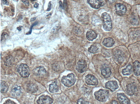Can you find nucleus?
Here are the masks:
<instances>
[{
	"label": "nucleus",
	"instance_id": "obj_1",
	"mask_svg": "<svg viewBox=\"0 0 140 104\" xmlns=\"http://www.w3.org/2000/svg\"><path fill=\"white\" fill-rule=\"evenodd\" d=\"M103 28L106 31H110L112 29L111 18L107 13H104L101 15Z\"/></svg>",
	"mask_w": 140,
	"mask_h": 104
},
{
	"label": "nucleus",
	"instance_id": "obj_2",
	"mask_svg": "<svg viewBox=\"0 0 140 104\" xmlns=\"http://www.w3.org/2000/svg\"><path fill=\"white\" fill-rule=\"evenodd\" d=\"M76 79L74 74H69L67 76H63L61 79L63 84L66 87H69L75 84Z\"/></svg>",
	"mask_w": 140,
	"mask_h": 104
},
{
	"label": "nucleus",
	"instance_id": "obj_3",
	"mask_svg": "<svg viewBox=\"0 0 140 104\" xmlns=\"http://www.w3.org/2000/svg\"><path fill=\"white\" fill-rule=\"evenodd\" d=\"M94 95L95 98L98 101L102 102H105L108 99L109 92L108 90L101 89L95 92Z\"/></svg>",
	"mask_w": 140,
	"mask_h": 104
},
{
	"label": "nucleus",
	"instance_id": "obj_4",
	"mask_svg": "<svg viewBox=\"0 0 140 104\" xmlns=\"http://www.w3.org/2000/svg\"><path fill=\"white\" fill-rule=\"evenodd\" d=\"M17 70L21 77H27L30 75V70L26 64L22 63L18 65Z\"/></svg>",
	"mask_w": 140,
	"mask_h": 104
},
{
	"label": "nucleus",
	"instance_id": "obj_5",
	"mask_svg": "<svg viewBox=\"0 0 140 104\" xmlns=\"http://www.w3.org/2000/svg\"><path fill=\"white\" fill-rule=\"evenodd\" d=\"M87 3L92 8L98 9L105 5L103 0H87Z\"/></svg>",
	"mask_w": 140,
	"mask_h": 104
},
{
	"label": "nucleus",
	"instance_id": "obj_6",
	"mask_svg": "<svg viewBox=\"0 0 140 104\" xmlns=\"http://www.w3.org/2000/svg\"><path fill=\"white\" fill-rule=\"evenodd\" d=\"M86 68H87V63L83 59H81L80 60L78 61L76 67V69L78 72L80 73H83L84 72L86 71Z\"/></svg>",
	"mask_w": 140,
	"mask_h": 104
},
{
	"label": "nucleus",
	"instance_id": "obj_7",
	"mask_svg": "<svg viewBox=\"0 0 140 104\" xmlns=\"http://www.w3.org/2000/svg\"><path fill=\"white\" fill-rule=\"evenodd\" d=\"M115 7L116 9V12L118 15H123L126 12V8L125 5L122 4H116L115 5Z\"/></svg>",
	"mask_w": 140,
	"mask_h": 104
},
{
	"label": "nucleus",
	"instance_id": "obj_8",
	"mask_svg": "<svg viewBox=\"0 0 140 104\" xmlns=\"http://www.w3.org/2000/svg\"><path fill=\"white\" fill-rule=\"evenodd\" d=\"M53 102V99L52 98L48 95H41L39 97L37 102L38 104H51Z\"/></svg>",
	"mask_w": 140,
	"mask_h": 104
},
{
	"label": "nucleus",
	"instance_id": "obj_9",
	"mask_svg": "<svg viewBox=\"0 0 140 104\" xmlns=\"http://www.w3.org/2000/svg\"><path fill=\"white\" fill-rule=\"evenodd\" d=\"M85 82L88 85L95 86L98 84V80L94 76L88 74L85 77Z\"/></svg>",
	"mask_w": 140,
	"mask_h": 104
},
{
	"label": "nucleus",
	"instance_id": "obj_10",
	"mask_svg": "<svg viewBox=\"0 0 140 104\" xmlns=\"http://www.w3.org/2000/svg\"><path fill=\"white\" fill-rule=\"evenodd\" d=\"M106 87L109 89L112 92H114L119 87L116 81H109L106 83Z\"/></svg>",
	"mask_w": 140,
	"mask_h": 104
},
{
	"label": "nucleus",
	"instance_id": "obj_11",
	"mask_svg": "<svg viewBox=\"0 0 140 104\" xmlns=\"http://www.w3.org/2000/svg\"><path fill=\"white\" fill-rule=\"evenodd\" d=\"M101 72L102 75L106 78L109 77L111 74L110 68L106 65H103L101 68Z\"/></svg>",
	"mask_w": 140,
	"mask_h": 104
},
{
	"label": "nucleus",
	"instance_id": "obj_12",
	"mask_svg": "<svg viewBox=\"0 0 140 104\" xmlns=\"http://www.w3.org/2000/svg\"><path fill=\"white\" fill-rule=\"evenodd\" d=\"M117 98L118 100H119V102L121 104H131L129 99L123 93H118Z\"/></svg>",
	"mask_w": 140,
	"mask_h": 104
},
{
	"label": "nucleus",
	"instance_id": "obj_13",
	"mask_svg": "<svg viewBox=\"0 0 140 104\" xmlns=\"http://www.w3.org/2000/svg\"><path fill=\"white\" fill-rule=\"evenodd\" d=\"M47 71L45 70V68L42 66L38 67L34 70L33 73L35 75L37 76H43L46 74Z\"/></svg>",
	"mask_w": 140,
	"mask_h": 104
},
{
	"label": "nucleus",
	"instance_id": "obj_14",
	"mask_svg": "<svg viewBox=\"0 0 140 104\" xmlns=\"http://www.w3.org/2000/svg\"><path fill=\"white\" fill-rule=\"evenodd\" d=\"M136 90H137L136 86L133 83H130L127 86V93L130 96H132L134 95L135 93Z\"/></svg>",
	"mask_w": 140,
	"mask_h": 104
},
{
	"label": "nucleus",
	"instance_id": "obj_15",
	"mask_svg": "<svg viewBox=\"0 0 140 104\" xmlns=\"http://www.w3.org/2000/svg\"><path fill=\"white\" fill-rule=\"evenodd\" d=\"M97 36L98 35L96 32L92 30L88 31L86 33V38L88 40L90 41H93L95 39L97 38Z\"/></svg>",
	"mask_w": 140,
	"mask_h": 104
},
{
	"label": "nucleus",
	"instance_id": "obj_16",
	"mask_svg": "<svg viewBox=\"0 0 140 104\" xmlns=\"http://www.w3.org/2000/svg\"><path fill=\"white\" fill-rule=\"evenodd\" d=\"M103 44L105 47H110L114 45L115 41L113 39L111 38H105L103 41Z\"/></svg>",
	"mask_w": 140,
	"mask_h": 104
},
{
	"label": "nucleus",
	"instance_id": "obj_17",
	"mask_svg": "<svg viewBox=\"0 0 140 104\" xmlns=\"http://www.w3.org/2000/svg\"><path fill=\"white\" fill-rule=\"evenodd\" d=\"M133 71L135 75H140V62L138 61H135L133 63Z\"/></svg>",
	"mask_w": 140,
	"mask_h": 104
},
{
	"label": "nucleus",
	"instance_id": "obj_18",
	"mask_svg": "<svg viewBox=\"0 0 140 104\" xmlns=\"http://www.w3.org/2000/svg\"><path fill=\"white\" fill-rule=\"evenodd\" d=\"M21 88L19 86H15L13 87L11 91L12 96L14 97L18 96L21 93Z\"/></svg>",
	"mask_w": 140,
	"mask_h": 104
},
{
	"label": "nucleus",
	"instance_id": "obj_19",
	"mask_svg": "<svg viewBox=\"0 0 140 104\" xmlns=\"http://www.w3.org/2000/svg\"><path fill=\"white\" fill-rule=\"evenodd\" d=\"M27 89L28 91L31 93L36 92L38 90V87L37 85L34 83H29L27 85Z\"/></svg>",
	"mask_w": 140,
	"mask_h": 104
},
{
	"label": "nucleus",
	"instance_id": "obj_20",
	"mask_svg": "<svg viewBox=\"0 0 140 104\" xmlns=\"http://www.w3.org/2000/svg\"><path fill=\"white\" fill-rule=\"evenodd\" d=\"M4 62H5V65L6 66H11L14 64V57L10 55L5 58Z\"/></svg>",
	"mask_w": 140,
	"mask_h": 104
},
{
	"label": "nucleus",
	"instance_id": "obj_21",
	"mask_svg": "<svg viewBox=\"0 0 140 104\" xmlns=\"http://www.w3.org/2000/svg\"><path fill=\"white\" fill-rule=\"evenodd\" d=\"M59 90V87L56 81L53 82L49 86V91L52 93H56Z\"/></svg>",
	"mask_w": 140,
	"mask_h": 104
},
{
	"label": "nucleus",
	"instance_id": "obj_22",
	"mask_svg": "<svg viewBox=\"0 0 140 104\" xmlns=\"http://www.w3.org/2000/svg\"><path fill=\"white\" fill-rule=\"evenodd\" d=\"M132 66L131 65H128L126 68L122 70V73L124 75H129L132 72Z\"/></svg>",
	"mask_w": 140,
	"mask_h": 104
},
{
	"label": "nucleus",
	"instance_id": "obj_23",
	"mask_svg": "<svg viewBox=\"0 0 140 104\" xmlns=\"http://www.w3.org/2000/svg\"><path fill=\"white\" fill-rule=\"evenodd\" d=\"M8 90V86L4 81H1V92L2 93H6Z\"/></svg>",
	"mask_w": 140,
	"mask_h": 104
},
{
	"label": "nucleus",
	"instance_id": "obj_24",
	"mask_svg": "<svg viewBox=\"0 0 140 104\" xmlns=\"http://www.w3.org/2000/svg\"><path fill=\"white\" fill-rule=\"evenodd\" d=\"M88 52L91 53H96L98 52V48L96 46L92 45L90 46V47L88 48Z\"/></svg>",
	"mask_w": 140,
	"mask_h": 104
},
{
	"label": "nucleus",
	"instance_id": "obj_25",
	"mask_svg": "<svg viewBox=\"0 0 140 104\" xmlns=\"http://www.w3.org/2000/svg\"><path fill=\"white\" fill-rule=\"evenodd\" d=\"M77 104H89V102L84 100L83 98H80L77 101Z\"/></svg>",
	"mask_w": 140,
	"mask_h": 104
},
{
	"label": "nucleus",
	"instance_id": "obj_26",
	"mask_svg": "<svg viewBox=\"0 0 140 104\" xmlns=\"http://www.w3.org/2000/svg\"><path fill=\"white\" fill-rule=\"evenodd\" d=\"M4 104H16V103H15L13 101H11L10 99H8L7 100V101H6V102L4 103Z\"/></svg>",
	"mask_w": 140,
	"mask_h": 104
},
{
	"label": "nucleus",
	"instance_id": "obj_27",
	"mask_svg": "<svg viewBox=\"0 0 140 104\" xmlns=\"http://www.w3.org/2000/svg\"><path fill=\"white\" fill-rule=\"evenodd\" d=\"M7 36H8V34L5 33V32H4L3 34H2V40H4L5 39V38H6Z\"/></svg>",
	"mask_w": 140,
	"mask_h": 104
},
{
	"label": "nucleus",
	"instance_id": "obj_28",
	"mask_svg": "<svg viewBox=\"0 0 140 104\" xmlns=\"http://www.w3.org/2000/svg\"><path fill=\"white\" fill-rule=\"evenodd\" d=\"M22 2H23V3L26 5V6H28L29 5V2L28 0H22Z\"/></svg>",
	"mask_w": 140,
	"mask_h": 104
},
{
	"label": "nucleus",
	"instance_id": "obj_29",
	"mask_svg": "<svg viewBox=\"0 0 140 104\" xmlns=\"http://www.w3.org/2000/svg\"><path fill=\"white\" fill-rule=\"evenodd\" d=\"M51 2H49V3L48 4V8L47 9V11H50L51 9Z\"/></svg>",
	"mask_w": 140,
	"mask_h": 104
},
{
	"label": "nucleus",
	"instance_id": "obj_30",
	"mask_svg": "<svg viewBox=\"0 0 140 104\" xmlns=\"http://www.w3.org/2000/svg\"><path fill=\"white\" fill-rule=\"evenodd\" d=\"M110 104H118V102L116 101H113L111 102Z\"/></svg>",
	"mask_w": 140,
	"mask_h": 104
},
{
	"label": "nucleus",
	"instance_id": "obj_31",
	"mask_svg": "<svg viewBox=\"0 0 140 104\" xmlns=\"http://www.w3.org/2000/svg\"><path fill=\"white\" fill-rule=\"evenodd\" d=\"M59 3H60V7L62 8L63 9V4H62V2L60 1V2H59Z\"/></svg>",
	"mask_w": 140,
	"mask_h": 104
},
{
	"label": "nucleus",
	"instance_id": "obj_32",
	"mask_svg": "<svg viewBox=\"0 0 140 104\" xmlns=\"http://www.w3.org/2000/svg\"><path fill=\"white\" fill-rule=\"evenodd\" d=\"M38 6H39L38 4L36 3L35 4V5H34V7L35 8H37L38 7Z\"/></svg>",
	"mask_w": 140,
	"mask_h": 104
},
{
	"label": "nucleus",
	"instance_id": "obj_33",
	"mask_svg": "<svg viewBox=\"0 0 140 104\" xmlns=\"http://www.w3.org/2000/svg\"><path fill=\"white\" fill-rule=\"evenodd\" d=\"M2 1H3V2H4V3L5 4L8 3V2H7V0H2Z\"/></svg>",
	"mask_w": 140,
	"mask_h": 104
},
{
	"label": "nucleus",
	"instance_id": "obj_34",
	"mask_svg": "<svg viewBox=\"0 0 140 104\" xmlns=\"http://www.w3.org/2000/svg\"><path fill=\"white\" fill-rule=\"evenodd\" d=\"M35 19H36V18H35H35H32L31 19V21H34V20H35Z\"/></svg>",
	"mask_w": 140,
	"mask_h": 104
},
{
	"label": "nucleus",
	"instance_id": "obj_35",
	"mask_svg": "<svg viewBox=\"0 0 140 104\" xmlns=\"http://www.w3.org/2000/svg\"><path fill=\"white\" fill-rule=\"evenodd\" d=\"M109 1L110 2H114L115 1H116V0H109Z\"/></svg>",
	"mask_w": 140,
	"mask_h": 104
},
{
	"label": "nucleus",
	"instance_id": "obj_36",
	"mask_svg": "<svg viewBox=\"0 0 140 104\" xmlns=\"http://www.w3.org/2000/svg\"><path fill=\"white\" fill-rule=\"evenodd\" d=\"M30 1H32V2H33V1H34L35 0H30Z\"/></svg>",
	"mask_w": 140,
	"mask_h": 104
},
{
	"label": "nucleus",
	"instance_id": "obj_37",
	"mask_svg": "<svg viewBox=\"0 0 140 104\" xmlns=\"http://www.w3.org/2000/svg\"><path fill=\"white\" fill-rule=\"evenodd\" d=\"M14 1H17L18 0H14Z\"/></svg>",
	"mask_w": 140,
	"mask_h": 104
}]
</instances>
